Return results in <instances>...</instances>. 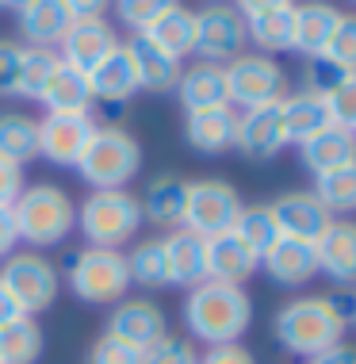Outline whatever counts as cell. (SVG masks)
Segmentation results:
<instances>
[{"label": "cell", "instance_id": "cell-1", "mask_svg": "<svg viewBox=\"0 0 356 364\" xmlns=\"http://www.w3.org/2000/svg\"><path fill=\"white\" fill-rule=\"evenodd\" d=\"M253 318V303L245 288L237 284H219V280H203L188 291L184 299V322L192 338L207 341V346H230Z\"/></svg>", "mask_w": 356, "mask_h": 364}, {"label": "cell", "instance_id": "cell-2", "mask_svg": "<svg viewBox=\"0 0 356 364\" xmlns=\"http://www.w3.org/2000/svg\"><path fill=\"white\" fill-rule=\"evenodd\" d=\"M349 322L338 314V307L330 303V295H299V299L284 303L272 318V333L288 353L295 357H318L322 349L338 346L345 338Z\"/></svg>", "mask_w": 356, "mask_h": 364}, {"label": "cell", "instance_id": "cell-3", "mask_svg": "<svg viewBox=\"0 0 356 364\" xmlns=\"http://www.w3.org/2000/svg\"><path fill=\"white\" fill-rule=\"evenodd\" d=\"M12 219L19 242L43 250V245H58L77 226V208L69 192H62L58 184H31L12 203Z\"/></svg>", "mask_w": 356, "mask_h": 364}, {"label": "cell", "instance_id": "cell-4", "mask_svg": "<svg viewBox=\"0 0 356 364\" xmlns=\"http://www.w3.org/2000/svg\"><path fill=\"white\" fill-rule=\"evenodd\" d=\"M138 169H142V146L123 127H96L92 142L77 161V173L92 184V192L123 188L138 176Z\"/></svg>", "mask_w": 356, "mask_h": 364}, {"label": "cell", "instance_id": "cell-5", "mask_svg": "<svg viewBox=\"0 0 356 364\" xmlns=\"http://www.w3.org/2000/svg\"><path fill=\"white\" fill-rule=\"evenodd\" d=\"M88 245H100V250H119L123 242H131V234H138L142 226V208H138V196H131L126 188H107V192H92L77 211Z\"/></svg>", "mask_w": 356, "mask_h": 364}, {"label": "cell", "instance_id": "cell-6", "mask_svg": "<svg viewBox=\"0 0 356 364\" xmlns=\"http://www.w3.org/2000/svg\"><path fill=\"white\" fill-rule=\"evenodd\" d=\"M69 264V288H73L77 299L85 303H119L131 288V277H126V253L119 250H100V245H88V250L73 253L65 261Z\"/></svg>", "mask_w": 356, "mask_h": 364}, {"label": "cell", "instance_id": "cell-7", "mask_svg": "<svg viewBox=\"0 0 356 364\" xmlns=\"http://www.w3.org/2000/svg\"><path fill=\"white\" fill-rule=\"evenodd\" d=\"M242 196L230 181H219V176H207V181L188 184L184 196V219L180 226L200 238H215V234H230L237 215H242Z\"/></svg>", "mask_w": 356, "mask_h": 364}, {"label": "cell", "instance_id": "cell-8", "mask_svg": "<svg viewBox=\"0 0 356 364\" xmlns=\"http://www.w3.org/2000/svg\"><path fill=\"white\" fill-rule=\"evenodd\" d=\"M222 70H226V88H230V104H237L242 112L280 104L288 96V77H284L280 62L269 54H237Z\"/></svg>", "mask_w": 356, "mask_h": 364}, {"label": "cell", "instance_id": "cell-9", "mask_svg": "<svg viewBox=\"0 0 356 364\" xmlns=\"http://www.w3.org/2000/svg\"><path fill=\"white\" fill-rule=\"evenodd\" d=\"M0 284L16 295L19 311L31 318V314L54 307L62 277H58L54 261H46L43 253H12L0 264Z\"/></svg>", "mask_w": 356, "mask_h": 364}, {"label": "cell", "instance_id": "cell-10", "mask_svg": "<svg viewBox=\"0 0 356 364\" xmlns=\"http://www.w3.org/2000/svg\"><path fill=\"white\" fill-rule=\"evenodd\" d=\"M245 16L234 4H207L195 12V54L203 62L226 65L245 50Z\"/></svg>", "mask_w": 356, "mask_h": 364}, {"label": "cell", "instance_id": "cell-11", "mask_svg": "<svg viewBox=\"0 0 356 364\" xmlns=\"http://www.w3.org/2000/svg\"><path fill=\"white\" fill-rule=\"evenodd\" d=\"M96 134V123L92 115L81 112V115H43L38 119V157H46L50 165H62L69 169L81 161L85 146L92 142Z\"/></svg>", "mask_w": 356, "mask_h": 364}, {"label": "cell", "instance_id": "cell-12", "mask_svg": "<svg viewBox=\"0 0 356 364\" xmlns=\"http://www.w3.org/2000/svg\"><path fill=\"white\" fill-rule=\"evenodd\" d=\"M104 333H112V338L146 353L169 333V322H165V311L153 299H119Z\"/></svg>", "mask_w": 356, "mask_h": 364}, {"label": "cell", "instance_id": "cell-13", "mask_svg": "<svg viewBox=\"0 0 356 364\" xmlns=\"http://www.w3.org/2000/svg\"><path fill=\"white\" fill-rule=\"evenodd\" d=\"M115 46H119V38H115L107 19H73V27H69L65 38L58 43V58H62L69 70L88 77Z\"/></svg>", "mask_w": 356, "mask_h": 364}, {"label": "cell", "instance_id": "cell-14", "mask_svg": "<svg viewBox=\"0 0 356 364\" xmlns=\"http://www.w3.org/2000/svg\"><path fill=\"white\" fill-rule=\"evenodd\" d=\"M269 208H272V219L280 226L284 238H295V242H306V245L318 242L333 223V215L322 208V200L314 192H284L280 200L269 203Z\"/></svg>", "mask_w": 356, "mask_h": 364}, {"label": "cell", "instance_id": "cell-15", "mask_svg": "<svg viewBox=\"0 0 356 364\" xmlns=\"http://www.w3.org/2000/svg\"><path fill=\"white\" fill-rule=\"evenodd\" d=\"M288 146L284 139V119H280V104H264L249 107L237 115L234 127V150H242L249 161H272L276 154Z\"/></svg>", "mask_w": 356, "mask_h": 364}, {"label": "cell", "instance_id": "cell-16", "mask_svg": "<svg viewBox=\"0 0 356 364\" xmlns=\"http://www.w3.org/2000/svg\"><path fill=\"white\" fill-rule=\"evenodd\" d=\"M123 46H126V54H131V62H134L138 88H150V92H173L176 81H180V73H184L180 58L161 50V46L150 43L146 35H131Z\"/></svg>", "mask_w": 356, "mask_h": 364}, {"label": "cell", "instance_id": "cell-17", "mask_svg": "<svg viewBox=\"0 0 356 364\" xmlns=\"http://www.w3.org/2000/svg\"><path fill=\"white\" fill-rule=\"evenodd\" d=\"M176 96H180L184 112H215V107H230V88H226V70L215 62H195L192 70L180 73L176 81Z\"/></svg>", "mask_w": 356, "mask_h": 364}, {"label": "cell", "instance_id": "cell-18", "mask_svg": "<svg viewBox=\"0 0 356 364\" xmlns=\"http://www.w3.org/2000/svg\"><path fill=\"white\" fill-rule=\"evenodd\" d=\"M314 257H318V272H325L333 284H356V223L333 219L330 230L314 242Z\"/></svg>", "mask_w": 356, "mask_h": 364}, {"label": "cell", "instance_id": "cell-19", "mask_svg": "<svg viewBox=\"0 0 356 364\" xmlns=\"http://www.w3.org/2000/svg\"><path fill=\"white\" fill-rule=\"evenodd\" d=\"M261 269L280 284V288H303L318 277V257H314V245L295 242V238H276V245L261 257Z\"/></svg>", "mask_w": 356, "mask_h": 364}, {"label": "cell", "instance_id": "cell-20", "mask_svg": "<svg viewBox=\"0 0 356 364\" xmlns=\"http://www.w3.org/2000/svg\"><path fill=\"white\" fill-rule=\"evenodd\" d=\"M341 12L330 0H306V4L291 8V50H299L306 58H318L330 43L333 27H338Z\"/></svg>", "mask_w": 356, "mask_h": 364}, {"label": "cell", "instance_id": "cell-21", "mask_svg": "<svg viewBox=\"0 0 356 364\" xmlns=\"http://www.w3.org/2000/svg\"><path fill=\"white\" fill-rule=\"evenodd\" d=\"M161 242H165V257H169V280L176 288L192 291L195 284L207 280V238L176 226V230H169Z\"/></svg>", "mask_w": 356, "mask_h": 364}, {"label": "cell", "instance_id": "cell-22", "mask_svg": "<svg viewBox=\"0 0 356 364\" xmlns=\"http://www.w3.org/2000/svg\"><path fill=\"white\" fill-rule=\"evenodd\" d=\"M261 269V257L253 250H245L234 234H215L207 238V280H219V284H237L249 280L253 272Z\"/></svg>", "mask_w": 356, "mask_h": 364}, {"label": "cell", "instance_id": "cell-23", "mask_svg": "<svg viewBox=\"0 0 356 364\" xmlns=\"http://www.w3.org/2000/svg\"><path fill=\"white\" fill-rule=\"evenodd\" d=\"M88 88H92V100H104V104H123L138 92V73L123 43L88 73Z\"/></svg>", "mask_w": 356, "mask_h": 364}, {"label": "cell", "instance_id": "cell-24", "mask_svg": "<svg viewBox=\"0 0 356 364\" xmlns=\"http://www.w3.org/2000/svg\"><path fill=\"white\" fill-rule=\"evenodd\" d=\"M19 31L31 46H43V50H54L58 43L65 38V31L73 27V16H69V8L62 0H35V4H27L23 12L16 16Z\"/></svg>", "mask_w": 356, "mask_h": 364}, {"label": "cell", "instance_id": "cell-25", "mask_svg": "<svg viewBox=\"0 0 356 364\" xmlns=\"http://www.w3.org/2000/svg\"><path fill=\"white\" fill-rule=\"evenodd\" d=\"M299 154H303L306 169H311L314 176H322V173H330V169H341V165L356 161V134L345 131V127H333L330 123L325 131L311 134V139L299 146Z\"/></svg>", "mask_w": 356, "mask_h": 364}, {"label": "cell", "instance_id": "cell-26", "mask_svg": "<svg viewBox=\"0 0 356 364\" xmlns=\"http://www.w3.org/2000/svg\"><path fill=\"white\" fill-rule=\"evenodd\" d=\"M38 104L46 107V115H81L92 107V88H88V77L69 70L65 62H58V70L50 73Z\"/></svg>", "mask_w": 356, "mask_h": 364}, {"label": "cell", "instance_id": "cell-27", "mask_svg": "<svg viewBox=\"0 0 356 364\" xmlns=\"http://www.w3.org/2000/svg\"><path fill=\"white\" fill-rule=\"evenodd\" d=\"M184 196H188L184 181H176V176H153L146 184V196L138 200L142 219H150L157 230H176L184 219Z\"/></svg>", "mask_w": 356, "mask_h": 364}, {"label": "cell", "instance_id": "cell-28", "mask_svg": "<svg viewBox=\"0 0 356 364\" xmlns=\"http://www.w3.org/2000/svg\"><path fill=\"white\" fill-rule=\"evenodd\" d=\"M234 127H237V115L230 107L195 112V115H188V123H184V139L200 154H226V150H234Z\"/></svg>", "mask_w": 356, "mask_h": 364}, {"label": "cell", "instance_id": "cell-29", "mask_svg": "<svg viewBox=\"0 0 356 364\" xmlns=\"http://www.w3.org/2000/svg\"><path fill=\"white\" fill-rule=\"evenodd\" d=\"M280 119H284V139L288 142H306L311 134H318L330 127V112L325 100L314 92H291L280 100Z\"/></svg>", "mask_w": 356, "mask_h": 364}, {"label": "cell", "instance_id": "cell-30", "mask_svg": "<svg viewBox=\"0 0 356 364\" xmlns=\"http://www.w3.org/2000/svg\"><path fill=\"white\" fill-rule=\"evenodd\" d=\"M126 277L131 284L146 291H157V288H169V257H165V242L161 238H146L138 242L126 257Z\"/></svg>", "mask_w": 356, "mask_h": 364}, {"label": "cell", "instance_id": "cell-31", "mask_svg": "<svg viewBox=\"0 0 356 364\" xmlns=\"http://www.w3.org/2000/svg\"><path fill=\"white\" fill-rule=\"evenodd\" d=\"M142 35L150 38V43H157L161 50H169L173 58L195 54V12H188L184 4H176Z\"/></svg>", "mask_w": 356, "mask_h": 364}, {"label": "cell", "instance_id": "cell-32", "mask_svg": "<svg viewBox=\"0 0 356 364\" xmlns=\"http://www.w3.org/2000/svg\"><path fill=\"white\" fill-rule=\"evenodd\" d=\"M43 326L35 318H16L8 326H0V364H35L43 357Z\"/></svg>", "mask_w": 356, "mask_h": 364}, {"label": "cell", "instance_id": "cell-33", "mask_svg": "<svg viewBox=\"0 0 356 364\" xmlns=\"http://www.w3.org/2000/svg\"><path fill=\"white\" fill-rule=\"evenodd\" d=\"M0 157L16 165H27L38 157V123L23 112H4L0 115Z\"/></svg>", "mask_w": 356, "mask_h": 364}, {"label": "cell", "instance_id": "cell-34", "mask_svg": "<svg viewBox=\"0 0 356 364\" xmlns=\"http://www.w3.org/2000/svg\"><path fill=\"white\" fill-rule=\"evenodd\" d=\"M230 234L245 245V250H253L257 257H264V253L276 245V238H280V226H276L269 203H257V208H242Z\"/></svg>", "mask_w": 356, "mask_h": 364}, {"label": "cell", "instance_id": "cell-35", "mask_svg": "<svg viewBox=\"0 0 356 364\" xmlns=\"http://www.w3.org/2000/svg\"><path fill=\"white\" fill-rule=\"evenodd\" d=\"M314 196L322 200V208L330 215H349L356 211V161L330 169L322 176H314Z\"/></svg>", "mask_w": 356, "mask_h": 364}, {"label": "cell", "instance_id": "cell-36", "mask_svg": "<svg viewBox=\"0 0 356 364\" xmlns=\"http://www.w3.org/2000/svg\"><path fill=\"white\" fill-rule=\"evenodd\" d=\"M291 8H272V12L245 19V35H249L253 46H261L269 58L276 50H291Z\"/></svg>", "mask_w": 356, "mask_h": 364}, {"label": "cell", "instance_id": "cell-37", "mask_svg": "<svg viewBox=\"0 0 356 364\" xmlns=\"http://www.w3.org/2000/svg\"><path fill=\"white\" fill-rule=\"evenodd\" d=\"M58 58L54 50H43V46H23V62H19V96H27V100H38L43 96L46 81H50V73L58 70Z\"/></svg>", "mask_w": 356, "mask_h": 364}, {"label": "cell", "instance_id": "cell-38", "mask_svg": "<svg viewBox=\"0 0 356 364\" xmlns=\"http://www.w3.org/2000/svg\"><path fill=\"white\" fill-rule=\"evenodd\" d=\"M322 58H325V62H333L345 73H356V16L341 12L338 27H333L330 43H325V50H322Z\"/></svg>", "mask_w": 356, "mask_h": 364}, {"label": "cell", "instance_id": "cell-39", "mask_svg": "<svg viewBox=\"0 0 356 364\" xmlns=\"http://www.w3.org/2000/svg\"><path fill=\"white\" fill-rule=\"evenodd\" d=\"M322 100H325V112H330V123L356 134V73H345Z\"/></svg>", "mask_w": 356, "mask_h": 364}, {"label": "cell", "instance_id": "cell-40", "mask_svg": "<svg viewBox=\"0 0 356 364\" xmlns=\"http://www.w3.org/2000/svg\"><path fill=\"white\" fill-rule=\"evenodd\" d=\"M176 4H180V0H115L119 19H123V23L131 27L134 35L150 31L157 19L169 12V8H176Z\"/></svg>", "mask_w": 356, "mask_h": 364}, {"label": "cell", "instance_id": "cell-41", "mask_svg": "<svg viewBox=\"0 0 356 364\" xmlns=\"http://www.w3.org/2000/svg\"><path fill=\"white\" fill-rule=\"evenodd\" d=\"M142 364H200V353L192 349L188 338H176V333H165L153 349H146Z\"/></svg>", "mask_w": 356, "mask_h": 364}, {"label": "cell", "instance_id": "cell-42", "mask_svg": "<svg viewBox=\"0 0 356 364\" xmlns=\"http://www.w3.org/2000/svg\"><path fill=\"white\" fill-rule=\"evenodd\" d=\"M146 353L126 346V341L112 338V333H104L100 341L92 346V353H88V364H142Z\"/></svg>", "mask_w": 356, "mask_h": 364}, {"label": "cell", "instance_id": "cell-43", "mask_svg": "<svg viewBox=\"0 0 356 364\" xmlns=\"http://www.w3.org/2000/svg\"><path fill=\"white\" fill-rule=\"evenodd\" d=\"M345 77V70H338L333 62H325V58H311L306 62V70H303V92H314V96H325L333 85H338Z\"/></svg>", "mask_w": 356, "mask_h": 364}, {"label": "cell", "instance_id": "cell-44", "mask_svg": "<svg viewBox=\"0 0 356 364\" xmlns=\"http://www.w3.org/2000/svg\"><path fill=\"white\" fill-rule=\"evenodd\" d=\"M19 62H23V46L0 38V96H19Z\"/></svg>", "mask_w": 356, "mask_h": 364}, {"label": "cell", "instance_id": "cell-45", "mask_svg": "<svg viewBox=\"0 0 356 364\" xmlns=\"http://www.w3.org/2000/svg\"><path fill=\"white\" fill-rule=\"evenodd\" d=\"M23 192V165L0 157V208H12Z\"/></svg>", "mask_w": 356, "mask_h": 364}, {"label": "cell", "instance_id": "cell-46", "mask_svg": "<svg viewBox=\"0 0 356 364\" xmlns=\"http://www.w3.org/2000/svg\"><path fill=\"white\" fill-rule=\"evenodd\" d=\"M200 364H257V357L245 346L230 341V346H211L207 353H200Z\"/></svg>", "mask_w": 356, "mask_h": 364}, {"label": "cell", "instance_id": "cell-47", "mask_svg": "<svg viewBox=\"0 0 356 364\" xmlns=\"http://www.w3.org/2000/svg\"><path fill=\"white\" fill-rule=\"evenodd\" d=\"M16 242H19V230H16L12 208H0V261L16 253Z\"/></svg>", "mask_w": 356, "mask_h": 364}, {"label": "cell", "instance_id": "cell-48", "mask_svg": "<svg viewBox=\"0 0 356 364\" xmlns=\"http://www.w3.org/2000/svg\"><path fill=\"white\" fill-rule=\"evenodd\" d=\"M62 4L69 8V16H73V19H104V12H107L112 0H62Z\"/></svg>", "mask_w": 356, "mask_h": 364}, {"label": "cell", "instance_id": "cell-49", "mask_svg": "<svg viewBox=\"0 0 356 364\" xmlns=\"http://www.w3.org/2000/svg\"><path fill=\"white\" fill-rule=\"evenodd\" d=\"M311 364H356V349L345 346V341H338V346L322 349L318 357H311Z\"/></svg>", "mask_w": 356, "mask_h": 364}, {"label": "cell", "instance_id": "cell-50", "mask_svg": "<svg viewBox=\"0 0 356 364\" xmlns=\"http://www.w3.org/2000/svg\"><path fill=\"white\" fill-rule=\"evenodd\" d=\"M295 0H237V12H242L245 19L249 16H261V12H272V8H291Z\"/></svg>", "mask_w": 356, "mask_h": 364}, {"label": "cell", "instance_id": "cell-51", "mask_svg": "<svg viewBox=\"0 0 356 364\" xmlns=\"http://www.w3.org/2000/svg\"><path fill=\"white\" fill-rule=\"evenodd\" d=\"M16 318H23V311H19L16 295L0 284V326H8V322H16Z\"/></svg>", "mask_w": 356, "mask_h": 364}, {"label": "cell", "instance_id": "cell-52", "mask_svg": "<svg viewBox=\"0 0 356 364\" xmlns=\"http://www.w3.org/2000/svg\"><path fill=\"white\" fill-rule=\"evenodd\" d=\"M27 4H35V0H0V8H8V12H16V16L23 12Z\"/></svg>", "mask_w": 356, "mask_h": 364}, {"label": "cell", "instance_id": "cell-53", "mask_svg": "<svg viewBox=\"0 0 356 364\" xmlns=\"http://www.w3.org/2000/svg\"><path fill=\"white\" fill-rule=\"evenodd\" d=\"M352 322H356V295H352Z\"/></svg>", "mask_w": 356, "mask_h": 364}]
</instances>
